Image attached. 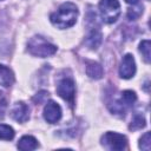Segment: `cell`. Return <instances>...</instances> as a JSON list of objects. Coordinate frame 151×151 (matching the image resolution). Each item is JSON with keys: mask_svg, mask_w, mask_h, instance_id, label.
Wrapping results in <instances>:
<instances>
[{"mask_svg": "<svg viewBox=\"0 0 151 151\" xmlns=\"http://www.w3.org/2000/svg\"><path fill=\"white\" fill-rule=\"evenodd\" d=\"M127 4H132V5H134V4H137L139 0H125Z\"/></svg>", "mask_w": 151, "mask_h": 151, "instance_id": "cell-20", "label": "cell"}, {"mask_svg": "<svg viewBox=\"0 0 151 151\" xmlns=\"http://www.w3.org/2000/svg\"><path fill=\"white\" fill-rule=\"evenodd\" d=\"M77 18H78V8L72 2H64L50 17L51 22L60 29L73 26L77 21Z\"/></svg>", "mask_w": 151, "mask_h": 151, "instance_id": "cell-1", "label": "cell"}, {"mask_svg": "<svg viewBox=\"0 0 151 151\" xmlns=\"http://www.w3.org/2000/svg\"><path fill=\"white\" fill-rule=\"evenodd\" d=\"M101 44V33L98 29H92L86 38V45L91 50H97Z\"/></svg>", "mask_w": 151, "mask_h": 151, "instance_id": "cell-12", "label": "cell"}, {"mask_svg": "<svg viewBox=\"0 0 151 151\" xmlns=\"http://www.w3.org/2000/svg\"><path fill=\"white\" fill-rule=\"evenodd\" d=\"M136 73V63L132 54H125L119 66V74L123 79L132 78Z\"/></svg>", "mask_w": 151, "mask_h": 151, "instance_id": "cell-6", "label": "cell"}, {"mask_svg": "<svg viewBox=\"0 0 151 151\" xmlns=\"http://www.w3.org/2000/svg\"><path fill=\"white\" fill-rule=\"evenodd\" d=\"M38 140L32 137V136H24L20 138L18 143V149L24 150V151H29V150H35L38 147Z\"/></svg>", "mask_w": 151, "mask_h": 151, "instance_id": "cell-10", "label": "cell"}, {"mask_svg": "<svg viewBox=\"0 0 151 151\" xmlns=\"http://www.w3.org/2000/svg\"><path fill=\"white\" fill-rule=\"evenodd\" d=\"M44 118L47 123L54 124L61 118V107L53 100L47 101L44 107Z\"/></svg>", "mask_w": 151, "mask_h": 151, "instance_id": "cell-7", "label": "cell"}, {"mask_svg": "<svg viewBox=\"0 0 151 151\" xmlns=\"http://www.w3.org/2000/svg\"><path fill=\"white\" fill-rule=\"evenodd\" d=\"M86 73L92 79H100L103 77L104 71L100 64L94 63V61H88L86 66Z\"/></svg>", "mask_w": 151, "mask_h": 151, "instance_id": "cell-11", "label": "cell"}, {"mask_svg": "<svg viewBox=\"0 0 151 151\" xmlns=\"http://www.w3.org/2000/svg\"><path fill=\"white\" fill-rule=\"evenodd\" d=\"M136 100H137L136 93H134L133 91H130V90L124 91V92L122 93V96H120V99H119V101H120L125 107L131 106Z\"/></svg>", "mask_w": 151, "mask_h": 151, "instance_id": "cell-13", "label": "cell"}, {"mask_svg": "<svg viewBox=\"0 0 151 151\" xmlns=\"http://www.w3.org/2000/svg\"><path fill=\"white\" fill-rule=\"evenodd\" d=\"M139 147L142 150H146L149 151L150 147H151V140H150V132H145L142 138H140V142H139Z\"/></svg>", "mask_w": 151, "mask_h": 151, "instance_id": "cell-17", "label": "cell"}, {"mask_svg": "<svg viewBox=\"0 0 151 151\" xmlns=\"http://www.w3.org/2000/svg\"><path fill=\"white\" fill-rule=\"evenodd\" d=\"M145 126V119L144 117L139 116V114H136L130 124V130H139L142 127Z\"/></svg>", "mask_w": 151, "mask_h": 151, "instance_id": "cell-16", "label": "cell"}, {"mask_svg": "<svg viewBox=\"0 0 151 151\" xmlns=\"http://www.w3.org/2000/svg\"><path fill=\"white\" fill-rule=\"evenodd\" d=\"M101 144L104 147L113 151H122L127 146V139L124 134L117 132H106L101 137Z\"/></svg>", "mask_w": 151, "mask_h": 151, "instance_id": "cell-4", "label": "cell"}, {"mask_svg": "<svg viewBox=\"0 0 151 151\" xmlns=\"http://www.w3.org/2000/svg\"><path fill=\"white\" fill-rule=\"evenodd\" d=\"M47 97H48V92H46V91H40V92L33 98V100H34L37 104H40V103H42Z\"/></svg>", "mask_w": 151, "mask_h": 151, "instance_id": "cell-18", "label": "cell"}, {"mask_svg": "<svg viewBox=\"0 0 151 151\" xmlns=\"http://www.w3.org/2000/svg\"><path fill=\"white\" fill-rule=\"evenodd\" d=\"M28 52L34 57L46 58L50 55H53L57 52V46L47 41L45 38L40 35H34L28 41Z\"/></svg>", "mask_w": 151, "mask_h": 151, "instance_id": "cell-2", "label": "cell"}, {"mask_svg": "<svg viewBox=\"0 0 151 151\" xmlns=\"http://www.w3.org/2000/svg\"><path fill=\"white\" fill-rule=\"evenodd\" d=\"M14 83V74L12 70L5 65L0 64V85L8 87Z\"/></svg>", "mask_w": 151, "mask_h": 151, "instance_id": "cell-9", "label": "cell"}, {"mask_svg": "<svg viewBox=\"0 0 151 151\" xmlns=\"http://www.w3.org/2000/svg\"><path fill=\"white\" fill-rule=\"evenodd\" d=\"M99 13L106 24L114 22L120 15V4L118 0H100Z\"/></svg>", "mask_w": 151, "mask_h": 151, "instance_id": "cell-3", "label": "cell"}, {"mask_svg": "<svg viewBox=\"0 0 151 151\" xmlns=\"http://www.w3.org/2000/svg\"><path fill=\"white\" fill-rule=\"evenodd\" d=\"M5 109H6V100H5L4 93L0 91V119L4 117V113H5Z\"/></svg>", "mask_w": 151, "mask_h": 151, "instance_id": "cell-19", "label": "cell"}, {"mask_svg": "<svg viewBox=\"0 0 151 151\" xmlns=\"http://www.w3.org/2000/svg\"><path fill=\"white\" fill-rule=\"evenodd\" d=\"M57 92L58 94L65 99L66 101H68L71 105H73L74 101V94H76V86H74V81L70 78H64L58 83L57 86Z\"/></svg>", "mask_w": 151, "mask_h": 151, "instance_id": "cell-5", "label": "cell"}, {"mask_svg": "<svg viewBox=\"0 0 151 151\" xmlns=\"http://www.w3.org/2000/svg\"><path fill=\"white\" fill-rule=\"evenodd\" d=\"M150 48H151L150 40H143L139 44V51L143 54V58L146 63H150Z\"/></svg>", "mask_w": 151, "mask_h": 151, "instance_id": "cell-15", "label": "cell"}, {"mask_svg": "<svg viewBox=\"0 0 151 151\" xmlns=\"http://www.w3.org/2000/svg\"><path fill=\"white\" fill-rule=\"evenodd\" d=\"M11 116L14 120L19 122V123H25L26 120H28V117H29V109L28 106L22 103V101H19V103H15L14 106L12 107L11 110Z\"/></svg>", "mask_w": 151, "mask_h": 151, "instance_id": "cell-8", "label": "cell"}, {"mask_svg": "<svg viewBox=\"0 0 151 151\" xmlns=\"http://www.w3.org/2000/svg\"><path fill=\"white\" fill-rule=\"evenodd\" d=\"M14 137V130L9 125L0 124V139L11 140Z\"/></svg>", "mask_w": 151, "mask_h": 151, "instance_id": "cell-14", "label": "cell"}]
</instances>
